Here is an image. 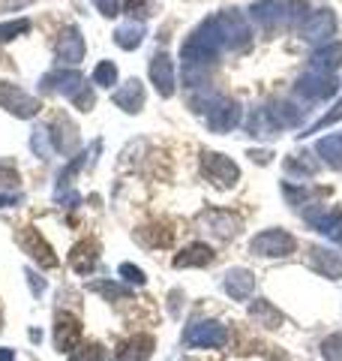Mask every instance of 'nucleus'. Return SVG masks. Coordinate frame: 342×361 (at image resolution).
Returning a JSON list of instances; mask_svg holds the SVG:
<instances>
[{
	"label": "nucleus",
	"instance_id": "f257e3e1",
	"mask_svg": "<svg viewBox=\"0 0 342 361\" xmlns=\"http://www.w3.org/2000/svg\"><path fill=\"white\" fill-rule=\"evenodd\" d=\"M222 51H225V42H222L220 27H216V21L210 16V18H204L201 25L184 39V45H180V61H184V66L208 70L210 63L220 61Z\"/></svg>",
	"mask_w": 342,
	"mask_h": 361
},
{
	"label": "nucleus",
	"instance_id": "f03ea898",
	"mask_svg": "<svg viewBox=\"0 0 342 361\" xmlns=\"http://www.w3.org/2000/svg\"><path fill=\"white\" fill-rule=\"evenodd\" d=\"M216 27H220V37L225 42V51H246L249 42H253V27H249V18L241 9H222V13L213 16Z\"/></svg>",
	"mask_w": 342,
	"mask_h": 361
},
{
	"label": "nucleus",
	"instance_id": "7ed1b4c3",
	"mask_svg": "<svg viewBox=\"0 0 342 361\" xmlns=\"http://www.w3.org/2000/svg\"><path fill=\"white\" fill-rule=\"evenodd\" d=\"M201 172L213 187H220V190H232V187H237V180H241V169H237V163L232 160V157L220 154V151H201Z\"/></svg>",
	"mask_w": 342,
	"mask_h": 361
},
{
	"label": "nucleus",
	"instance_id": "20e7f679",
	"mask_svg": "<svg viewBox=\"0 0 342 361\" xmlns=\"http://www.w3.org/2000/svg\"><path fill=\"white\" fill-rule=\"evenodd\" d=\"M249 250H253V256L285 259V256H291L294 250H298V241H294V235L285 232V229H265L249 241Z\"/></svg>",
	"mask_w": 342,
	"mask_h": 361
},
{
	"label": "nucleus",
	"instance_id": "39448f33",
	"mask_svg": "<svg viewBox=\"0 0 342 361\" xmlns=\"http://www.w3.org/2000/svg\"><path fill=\"white\" fill-rule=\"evenodd\" d=\"M196 223H198V229H204L208 235H213V238H220V241L237 238V235H241V226H243V220L237 217V214L225 211V208H208V211H201L198 217H196Z\"/></svg>",
	"mask_w": 342,
	"mask_h": 361
},
{
	"label": "nucleus",
	"instance_id": "423d86ee",
	"mask_svg": "<svg viewBox=\"0 0 342 361\" xmlns=\"http://www.w3.org/2000/svg\"><path fill=\"white\" fill-rule=\"evenodd\" d=\"M228 343V329L216 319L192 322L184 331V346L189 349H222Z\"/></svg>",
	"mask_w": 342,
	"mask_h": 361
},
{
	"label": "nucleus",
	"instance_id": "0eeeda50",
	"mask_svg": "<svg viewBox=\"0 0 342 361\" xmlns=\"http://www.w3.org/2000/svg\"><path fill=\"white\" fill-rule=\"evenodd\" d=\"M294 94L306 103H324V99L339 94V78L336 75H324V73H303L294 85Z\"/></svg>",
	"mask_w": 342,
	"mask_h": 361
},
{
	"label": "nucleus",
	"instance_id": "6e6552de",
	"mask_svg": "<svg viewBox=\"0 0 342 361\" xmlns=\"http://www.w3.org/2000/svg\"><path fill=\"white\" fill-rule=\"evenodd\" d=\"M204 118H208V127H210L213 133H228V130H234L237 123L243 121V109H241V103H237V99L216 94V99L210 103V109L204 111Z\"/></svg>",
	"mask_w": 342,
	"mask_h": 361
},
{
	"label": "nucleus",
	"instance_id": "1a4fd4ad",
	"mask_svg": "<svg viewBox=\"0 0 342 361\" xmlns=\"http://www.w3.org/2000/svg\"><path fill=\"white\" fill-rule=\"evenodd\" d=\"M0 109H6L15 118H37L39 115V99L30 97L27 90H21L13 82H0Z\"/></svg>",
	"mask_w": 342,
	"mask_h": 361
},
{
	"label": "nucleus",
	"instance_id": "9d476101",
	"mask_svg": "<svg viewBox=\"0 0 342 361\" xmlns=\"http://www.w3.org/2000/svg\"><path fill=\"white\" fill-rule=\"evenodd\" d=\"M84 87H87V82L78 70H51V73H45L39 82L42 94H61L66 99H75Z\"/></svg>",
	"mask_w": 342,
	"mask_h": 361
},
{
	"label": "nucleus",
	"instance_id": "9b49d317",
	"mask_svg": "<svg viewBox=\"0 0 342 361\" xmlns=\"http://www.w3.org/2000/svg\"><path fill=\"white\" fill-rule=\"evenodd\" d=\"M249 18L265 33L289 27V4H285V0H255V4L249 6Z\"/></svg>",
	"mask_w": 342,
	"mask_h": 361
},
{
	"label": "nucleus",
	"instance_id": "f8f14e48",
	"mask_svg": "<svg viewBox=\"0 0 342 361\" xmlns=\"http://www.w3.org/2000/svg\"><path fill=\"white\" fill-rule=\"evenodd\" d=\"M49 133H51V148L63 157H75L78 154V145H82V133H78L75 121L61 111L51 123H49Z\"/></svg>",
	"mask_w": 342,
	"mask_h": 361
},
{
	"label": "nucleus",
	"instance_id": "ddd939ff",
	"mask_svg": "<svg viewBox=\"0 0 342 361\" xmlns=\"http://www.w3.org/2000/svg\"><path fill=\"white\" fill-rule=\"evenodd\" d=\"M82 319H78L75 313H57V319H54V346H57V353H63V355H72L78 346H82Z\"/></svg>",
	"mask_w": 342,
	"mask_h": 361
},
{
	"label": "nucleus",
	"instance_id": "4468645a",
	"mask_svg": "<svg viewBox=\"0 0 342 361\" xmlns=\"http://www.w3.org/2000/svg\"><path fill=\"white\" fill-rule=\"evenodd\" d=\"M18 244L33 262H39V268H57L61 265V259H57V253L51 250V244L45 241L39 235V229H33V226H25V229L18 232Z\"/></svg>",
	"mask_w": 342,
	"mask_h": 361
},
{
	"label": "nucleus",
	"instance_id": "2eb2a0df",
	"mask_svg": "<svg viewBox=\"0 0 342 361\" xmlns=\"http://www.w3.org/2000/svg\"><path fill=\"white\" fill-rule=\"evenodd\" d=\"M336 33V16L334 9H315V13L306 16V21L300 25V37L306 42H330V37Z\"/></svg>",
	"mask_w": 342,
	"mask_h": 361
},
{
	"label": "nucleus",
	"instance_id": "dca6fc26",
	"mask_svg": "<svg viewBox=\"0 0 342 361\" xmlns=\"http://www.w3.org/2000/svg\"><path fill=\"white\" fill-rule=\"evenodd\" d=\"M303 220L310 223L315 232L330 235V238H334V235L342 229V208L339 205H322V202H318V205L303 211Z\"/></svg>",
	"mask_w": 342,
	"mask_h": 361
},
{
	"label": "nucleus",
	"instance_id": "f3484780",
	"mask_svg": "<svg viewBox=\"0 0 342 361\" xmlns=\"http://www.w3.org/2000/svg\"><path fill=\"white\" fill-rule=\"evenodd\" d=\"M84 51H87L84 37H82V30H78L75 25H66L61 33H57V61L61 63H72V66L82 63Z\"/></svg>",
	"mask_w": 342,
	"mask_h": 361
},
{
	"label": "nucleus",
	"instance_id": "a211bd4d",
	"mask_svg": "<svg viewBox=\"0 0 342 361\" xmlns=\"http://www.w3.org/2000/svg\"><path fill=\"white\" fill-rule=\"evenodd\" d=\"M151 85L156 87V94L168 99V97H175V61L168 58L165 51H156L153 58H151Z\"/></svg>",
	"mask_w": 342,
	"mask_h": 361
},
{
	"label": "nucleus",
	"instance_id": "6ab92c4d",
	"mask_svg": "<svg viewBox=\"0 0 342 361\" xmlns=\"http://www.w3.org/2000/svg\"><path fill=\"white\" fill-rule=\"evenodd\" d=\"M310 268L315 271V274H322L327 280H342V256L334 253V250H327V247H318L312 244L310 247Z\"/></svg>",
	"mask_w": 342,
	"mask_h": 361
},
{
	"label": "nucleus",
	"instance_id": "aec40b11",
	"mask_svg": "<svg viewBox=\"0 0 342 361\" xmlns=\"http://www.w3.org/2000/svg\"><path fill=\"white\" fill-rule=\"evenodd\" d=\"M342 66V39H330L324 45H318L310 58V70L312 73H324V75H334Z\"/></svg>",
	"mask_w": 342,
	"mask_h": 361
},
{
	"label": "nucleus",
	"instance_id": "412c9836",
	"mask_svg": "<svg viewBox=\"0 0 342 361\" xmlns=\"http://www.w3.org/2000/svg\"><path fill=\"white\" fill-rule=\"evenodd\" d=\"M114 106L123 109L127 115H139V111L144 109V85L139 82V78H127L118 90L111 94Z\"/></svg>",
	"mask_w": 342,
	"mask_h": 361
},
{
	"label": "nucleus",
	"instance_id": "4be33fe9",
	"mask_svg": "<svg viewBox=\"0 0 342 361\" xmlns=\"http://www.w3.org/2000/svg\"><path fill=\"white\" fill-rule=\"evenodd\" d=\"M222 286L234 301H249V295L255 292V274L246 268H232V271H225Z\"/></svg>",
	"mask_w": 342,
	"mask_h": 361
},
{
	"label": "nucleus",
	"instance_id": "5701e85b",
	"mask_svg": "<svg viewBox=\"0 0 342 361\" xmlns=\"http://www.w3.org/2000/svg\"><path fill=\"white\" fill-rule=\"evenodd\" d=\"M330 193L327 187H294L291 180H285L282 184V196H285V202H289L291 208H312V205H318V199H324Z\"/></svg>",
	"mask_w": 342,
	"mask_h": 361
},
{
	"label": "nucleus",
	"instance_id": "b1692460",
	"mask_svg": "<svg viewBox=\"0 0 342 361\" xmlns=\"http://www.w3.org/2000/svg\"><path fill=\"white\" fill-rule=\"evenodd\" d=\"M153 349H156L153 334H132L129 341L118 346V361H147L153 355Z\"/></svg>",
	"mask_w": 342,
	"mask_h": 361
},
{
	"label": "nucleus",
	"instance_id": "393cba45",
	"mask_svg": "<svg viewBox=\"0 0 342 361\" xmlns=\"http://www.w3.org/2000/svg\"><path fill=\"white\" fill-rule=\"evenodd\" d=\"M96 262H99V244L94 241V238H87V241H78L75 247H72V253H70V265H72V271L75 274H90V271L96 268Z\"/></svg>",
	"mask_w": 342,
	"mask_h": 361
},
{
	"label": "nucleus",
	"instance_id": "a878e982",
	"mask_svg": "<svg viewBox=\"0 0 342 361\" xmlns=\"http://www.w3.org/2000/svg\"><path fill=\"white\" fill-rule=\"evenodd\" d=\"M213 259H216L213 247L204 244V241H196V244L184 247V250L175 256V268H208Z\"/></svg>",
	"mask_w": 342,
	"mask_h": 361
},
{
	"label": "nucleus",
	"instance_id": "bb28decb",
	"mask_svg": "<svg viewBox=\"0 0 342 361\" xmlns=\"http://www.w3.org/2000/svg\"><path fill=\"white\" fill-rule=\"evenodd\" d=\"M270 118L279 123V130L285 127H300V121L306 115V109H300L298 103H291V99H273V103L267 106Z\"/></svg>",
	"mask_w": 342,
	"mask_h": 361
},
{
	"label": "nucleus",
	"instance_id": "cd10ccee",
	"mask_svg": "<svg viewBox=\"0 0 342 361\" xmlns=\"http://www.w3.org/2000/svg\"><path fill=\"white\" fill-rule=\"evenodd\" d=\"M246 133L253 135V139H277L279 135V123L270 118V111H267V106L265 109H253V115H249V121H246Z\"/></svg>",
	"mask_w": 342,
	"mask_h": 361
},
{
	"label": "nucleus",
	"instance_id": "c85d7f7f",
	"mask_svg": "<svg viewBox=\"0 0 342 361\" xmlns=\"http://www.w3.org/2000/svg\"><path fill=\"white\" fill-rule=\"evenodd\" d=\"M249 319H253L255 325H265V329H279V325L285 322V316L273 307L267 298H255L253 304H249Z\"/></svg>",
	"mask_w": 342,
	"mask_h": 361
},
{
	"label": "nucleus",
	"instance_id": "c756f323",
	"mask_svg": "<svg viewBox=\"0 0 342 361\" xmlns=\"http://www.w3.org/2000/svg\"><path fill=\"white\" fill-rule=\"evenodd\" d=\"M315 154L322 157V163H327L330 169H342V133L322 135V139L315 142Z\"/></svg>",
	"mask_w": 342,
	"mask_h": 361
},
{
	"label": "nucleus",
	"instance_id": "7c9ffc66",
	"mask_svg": "<svg viewBox=\"0 0 342 361\" xmlns=\"http://www.w3.org/2000/svg\"><path fill=\"white\" fill-rule=\"evenodd\" d=\"M318 169H322V163L312 160V154H306V151L285 157V172L294 178H312V175H318Z\"/></svg>",
	"mask_w": 342,
	"mask_h": 361
},
{
	"label": "nucleus",
	"instance_id": "2f4dec72",
	"mask_svg": "<svg viewBox=\"0 0 342 361\" xmlns=\"http://www.w3.org/2000/svg\"><path fill=\"white\" fill-rule=\"evenodd\" d=\"M114 42L120 45L123 51H135L144 42V25L141 21H129V25H120L114 30Z\"/></svg>",
	"mask_w": 342,
	"mask_h": 361
},
{
	"label": "nucleus",
	"instance_id": "473e14b6",
	"mask_svg": "<svg viewBox=\"0 0 342 361\" xmlns=\"http://www.w3.org/2000/svg\"><path fill=\"white\" fill-rule=\"evenodd\" d=\"M84 166H87V154H75L72 160H70V163H66V166L61 169V175H57V193H54L57 199L70 193V187H72V178H75L78 172H82Z\"/></svg>",
	"mask_w": 342,
	"mask_h": 361
},
{
	"label": "nucleus",
	"instance_id": "72a5a7b5",
	"mask_svg": "<svg viewBox=\"0 0 342 361\" xmlns=\"http://www.w3.org/2000/svg\"><path fill=\"white\" fill-rule=\"evenodd\" d=\"M90 292H96V295L108 298V301H123V298H129V295H132V289H129V286L111 283V280H94V283H90Z\"/></svg>",
	"mask_w": 342,
	"mask_h": 361
},
{
	"label": "nucleus",
	"instance_id": "f704fd0d",
	"mask_svg": "<svg viewBox=\"0 0 342 361\" xmlns=\"http://www.w3.org/2000/svg\"><path fill=\"white\" fill-rule=\"evenodd\" d=\"M342 121V97L336 99V106L330 109V111H324L322 118H318L315 123H310L303 133H298V139H303V135H312V133H322V130H327V127H334V123H339Z\"/></svg>",
	"mask_w": 342,
	"mask_h": 361
},
{
	"label": "nucleus",
	"instance_id": "c9c22d12",
	"mask_svg": "<svg viewBox=\"0 0 342 361\" xmlns=\"http://www.w3.org/2000/svg\"><path fill=\"white\" fill-rule=\"evenodd\" d=\"M70 361H111V353L102 343H82L70 355Z\"/></svg>",
	"mask_w": 342,
	"mask_h": 361
},
{
	"label": "nucleus",
	"instance_id": "e433bc0d",
	"mask_svg": "<svg viewBox=\"0 0 342 361\" xmlns=\"http://www.w3.org/2000/svg\"><path fill=\"white\" fill-rule=\"evenodd\" d=\"M30 151L39 157V160H49L51 157V133H49V127H37L33 130V135H30Z\"/></svg>",
	"mask_w": 342,
	"mask_h": 361
},
{
	"label": "nucleus",
	"instance_id": "4c0bfd02",
	"mask_svg": "<svg viewBox=\"0 0 342 361\" xmlns=\"http://www.w3.org/2000/svg\"><path fill=\"white\" fill-rule=\"evenodd\" d=\"M139 241L147 247H168L175 241V232L168 226H163V232H153V226H144V229H139Z\"/></svg>",
	"mask_w": 342,
	"mask_h": 361
},
{
	"label": "nucleus",
	"instance_id": "58836bf2",
	"mask_svg": "<svg viewBox=\"0 0 342 361\" xmlns=\"http://www.w3.org/2000/svg\"><path fill=\"white\" fill-rule=\"evenodd\" d=\"M94 85H96V87H111V85H118V66H114L111 61H99L96 70H94Z\"/></svg>",
	"mask_w": 342,
	"mask_h": 361
},
{
	"label": "nucleus",
	"instance_id": "ea45409f",
	"mask_svg": "<svg viewBox=\"0 0 342 361\" xmlns=\"http://www.w3.org/2000/svg\"><path fill=\"white\" fill-rule=\"evenodd\" d=\"M27 30H30V18L4 21V25H0V42H9V39H15V37H21V33H27Z\"/></svg>",
	"mask_w": 342,
	"mask_h": 361
},
{
	"label": "nucleus",
	"instance_id": "a19ab883",
	"mask_svg": "<svg viewBox=\"0 0 342 361\" xmlns=\"http://www.w3.org/2000/svg\"><path fill=\"white\" fill-rule=\"evenodd\" d=\"M322 358L324 361H342V331L330 334L322 341Z\"/></svg>",
	"mask_w": 342,
	"mask_h": 361
},
{
	"label": "nucleus",
	"instance_id": "79ce46f5",
	"mask_svg": "<svg viewBox=\"0 0 342 361\" xmlns=\"http://www.w3.org/2000/svg\"><path fill=\"white\" fill-rule=\"evenodd\" d=\"M289 4V27H298L300 30V25L306 21V9H310V0H285Z\"/></svg>",
	"mask_w": 342,
	"mask_h": 361
},
{
	"label": "nucleus",
	"instance_id": "37998d69",
	"mask_svg": "<svg viewBox=\"0 0 342 361\" xmlns=\"http://www.w3.org/2000/svg\"><path fill=\"white\" fill-rule=\"evenodd\" d=\"M118 274L127 280L129 286H144L147 283V277H144V271L139 268V265H132V262H123L120 268H118Z\"/></svg>",
	"mask_w": 342,
	"mask_h": 361
},
{
	"label": "nucleus",
	"instance_id": "c03bdc74",
	"mask_svg": "<svg viewBox=\"0 0 342 361\" xmlns=\"http://www.w3.org/2000/svg\"><path fill=\"white\" fill-rule=\"evenodd\" d=\"M123 13H127L132 21H135V18L144 21L147 16L153 13V9H151V4H147V0H123Z\"/></svg>",
	"mask_w": 342,
	"mask_h": 361
},
{
	"label": "nucleus",
	"instance_id": "a18cd8bd",
	"mask_svg": "<svg viewBox=\"0 0 342 361\" xmlns=\"http://www.w3.org/2000/svg\"><path fill=\"white\" fill-rule=\"evenodd\" d=\"M0 187H9V190L18 187V169L6 160H0Z\"/></svg>",
	"mask_w": 342,
	"mask_h": 361
},
{
	"label": "nucleus",
	"instance_id": "49530a36",
	"mask_svg": "<svg viewBox=\"0 0 342 361\" xmlns=\"http://www.w3.org/2000/svg\"><path fill=\"white\" fill-rule=\"evenodd\" d=\"M94 6H96V13L106 16V18H118V16L123 13V4H120V0H94Z\"/></svg>",
	"mask_w": 342,
	"mask_h": 361
},
{
	"label": "nucleus",
	"instance_id": "de8ad7c7",
	"mask_svg": "<svg viewBox=\"0 0 342 361\" xmlns=\"http://www.w3.org/2000/svg\"><path fill=\"white\" fill-rule=\"evenodd\" d=\"M25 277H27V283H30V292H33V295H42V292H45V280L37 274V271H25Z\"/></svg>",
	"mask_w": 342,
	"mask_h": 361
},
{
	"label": "nucleus",
	"instance_id": "09e8293b",
	"mask_svg": "<svg viewBox=\"0 0 342 361\" xmlns=\"http://www.w3.org/2000/svg\"><path fill=\"white\" fill-rule=\"evenodd\" d=\"M72 103H75V109H78V111H90V109H94V94H90V90L84 87L82 94H78V97L72 99Z\"/></svg>",
	"mask_w": 342,
	"mask_h": 361
},
{
	"label": "nucleus",
	"instance_id": "8fccbe9b",
	"mask_svg": "<svg viewBox=\"0 0 342 361\" xmlns=\"http://www.w3.org/2000/svg\"><path fill=\"white\" fill-rule=\"evenodd\" d=\"M246 157H253V160H258L261 166H265V163H270V157H273V154H270V151H249Z\"/></svg>",
	"mask_w": 342,
	"mask_h": 361
},
{
	"label": "nucleus",
	"instance_id": "3c124183",
	"mask_svg": "<svg viewBox=\"0 0 342 361\" xmlns=\"http://www.w3.org/2000/svg\"><path fill=\"white\" fill-rule=\"evenodd\" d=\"M18 205V196H6V193H0V208H13Z\"/></svg>",
	"mask_w": 342,
	"mask_h": 361
},
{
	"label": "nucleus",
	"instance_id": "603ef678",
	"mask_svg": "<svg viewBox=\"0 0 342 361\" xmlns=\"http://www.w3.org/2000/svg\"><path fill=\"white\" fill-rule=\"evenodd\" d=\"M0 361H15V349H0Z\"/></svg>",
	"mask_w": 342,
	"mask_h": 361
},
{
	"label": "nucleus",
	"instance_id": "864d4df0",
	"mask_svg": "<svg viewBox=\"0 0 342 361\" xmlns=\"http://www.w3.org/2000/svg\"><path fill=\"white\" fill-rule=\"evenodd\" d=\"M334 238H336V241H339V244H342V229H339V232H336V235H334Z\"/></svg>",
	"mask_w": 342,
	"mask_h": 361
}]
</instances>
